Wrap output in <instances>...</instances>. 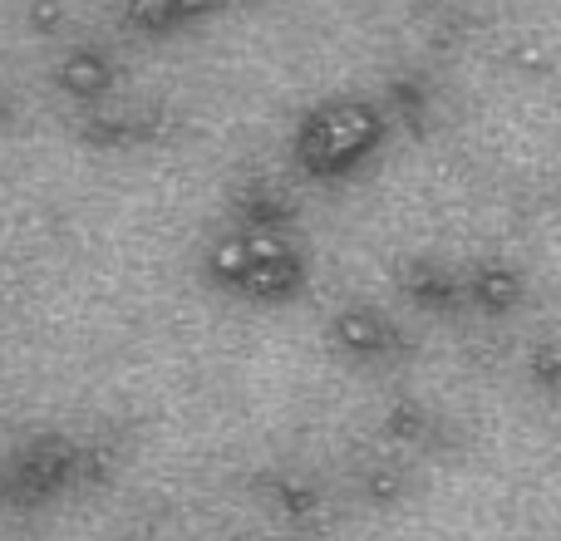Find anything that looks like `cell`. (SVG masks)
Instances as JSON below:
<instances>
[{
  "mask_svg": "<svg viewBox=\"0 0 561 541\" xmlns=\"http://www.w3.org/2000/svg\"><path fill=\"white\" fill-rule=\"evenodd\" d=\"M84 477V448L69 438H35L10 463V487L20 503H49Z\"/></svg>",
  "mask_w": 561,
  "mask_h": 541,
  "instance_id": "3",
  "label": "cell"
},
{
  "mask_svg": "<svg viewBox=\"0 0 561 541\" xmlns=\"http://www.w3.org/2000/svg\"><path fill=\"white\" fill-rule=\"evenodd\" d=\"M399 290H404V300H414L419 310H434V315L463 306L458 270H448L444 262H428V256H414V262L399 266Z\"/></svg>",
  "mask_w": 561,
  "mask_h": 541,
  "instance_id": "7",
  "label": "cell"
},
{
  "mask_svg": "<svg viewBox=\"0 0 561 541\" xmlns=\"http://www.w3.org/2000/svg\"><path fill=\"white\" fill-rule=\"evenodd\" d=\"M124 25L144 39H163V35H178V15H173V0H124L118 5Z\"/></svg>",
  "mask_w": 561,
  "mask_h": 541,
  "instance_id": "9",
  "label": "cell"
},
{
  "mask_svg": "<svg viewBox=\"0 0 561 541\" xmlns=\"http://www.w3.org/2000/svg\"><path fill=\"white\" fill-rule=\"evenodd\" d=\"M385 138H389L385 104H375L365 94H335L300 114L296 134H290V158H296V168L306 177L335 183V177L355 173L365 158H375Z\"/></svg>",
  "mask_w": 561,
  "mask_h": 541,
  "instance_id": "1",
  "label": "cell"
},
{
  "mask_svg": "<svg viewBox=\"0 0 561 541\" xmlns=\"http://www.w3.org/2000/svg\"><path fill=\"white\" fill-rule=\"evenodd\" d=\"M316 503H320V497H316V487H310V483H296V477H280V483H276V507H280V513L310 517V513H316Z\"/></svg>",
  "mask_w": 561,
  "mask_h": 541,
  "instance_id": "11",
  "label": "cell"
},
{
  "mask_svg": "<svg viewBox=\"0 0 561 541\" xmlns=\"http://www.w3.org/2000/svg\"><path fill=\"white\" fill-rule=\"evenodd\" d=\"M330 349H335L340 359H350V365H385V359H394L399 349H404V335H399V325L385 315L379 306H365V300H350V306H340L335 315H330Z\"/></svg>",
  "mask_w": 561,
  "mask_h": 541,
  "instance_id": "4",
  "label": "cell"
},
{
  "mask_svg": "<svg viewBox=\"0 0 561 541\" xmlns=\"http://www.w3.org/2000/svg\"><path fill=\"white\" fill-rule=\"evenodd\" d=\"M232 0H173V15H178V30H193L203 20H217Z\"/></svg>",
  "mask_w": 561,
  "mask_h": 541,
  "instance_id": "12",
  "label": "cell"
},
{
  "mask_svg": "<svg viewBox=\"0 0 561 541\" xmlns=\"http://www.w3.org/2000/svg\"><path fill=\"white\" fill-rule=\"evenodd\" d=\"M389 428H394V438H419V434H424V428H428V418H424V414H414V408H409V414H404V408H399V414H394V424H389Z\"/></svg>",
  "mask_w": 561,
  "mask_h": 541,
  "instance_id": "14",
  "label": "cell"
},
{
  "mask_svg": "<svg viewBox=\"0 0 561 541\" xmlns=\"http://www.w3.org/2000/svg\"><path fill=\"white\" fill-rule=\"evenodd\" d=\"M463 280V300L473 310H483V315H507V310H517V300H523L527 280L523 270L513 262H497V256H488V262H473L468 266Z\"/></svg>",
  "mask_w": 561,
  "mask_h": 541,
  "instance_id": "6",
  "label": "cell"
},
{
  "mask_svg": "<svg viewBox=\"0 0 561 541\" xmlns=\"http://www.w3.org/2000/svg\"><path fill=\"white\" fill-rule=\"evenodd\" d=\"M114 84H118V65H114V55L99 45H69L65 55L55 59V89L84 108H104Z\"/></svg>",
  "mask_w": 561,
  "mask_h": 541,
  "instance_id": "5",
  "label": "cell"
},
{
  "mask_svg": "<svg viewBox=\"0 0 561 541\" xmlns=\"http://www.w3.org/2000/svg\"><path fill=\"white\" fill-rule=\"evenodd\" d=\"M59 25H65V5H59V0H30V30L55 35Z\"/></svg>",
  "mask_w": 561,
  "mask_h": 541,
  "instance_id": "13",
  "label": "cell"
},
{
  "mask_svg": "<svg viewBox=\"0 0 561 541\" xmlns=\"http://www.w3.org/2000/svg\"><path fill=\"white\" fill-rule=\"evenodd\" d=\"M359 493L369 497V503H379V507H389L394 497H404V477H399V468H369L365 473V483H359Z\"/></svg>",
  "mask_w": 561,
  "mask_h": 541,
  "instance_id": "10",
  "label": "cell"
},
{
  "mask_svg": "<svg viewBox=\"0 0 561 541\" xmlns=\"http://www.w3.org/2000/svg\"><path fill=\"white\" fill-rule=\"evenodd\" d=\"M290 203L272 187H247L237 197V232H286Z\"/></svg>",
  "mask_w": 561,
  "mask_h": 541,
  "instance_id": "8",
  "label": "cell"
},
{
  "mask_svg": "<svg viewBox=\"0 0 561 541\" xmlns=\"http://www.w3.org/2000/svg\"><path fill=\"white\" fill-rule=\"evenodd\" d=\"M10 118H15V99H10V94H5V89H0V128H5V124H10Z\"/></svg>",
  "mask_w": 561,
  "mask_h": 541,
  "instance_id": "15",
  "label": "cell"
},
{
  "mask_svg": "<svg viewBox=\"0 0 561 541\" xmlns=\"http://www.w3.org/2000/svg\"><path fill=\"white\" fill-rule=\"evenodd\" d=\"M203 276L227 296L256 300V306H286L306 290L310 266L290 232H227L207 246Z\"/></svg>",
  "mask_w": 561,
  "mask_h": 541,
  "instance_id": "2",
  "label": "cell"
}]
</instances>
